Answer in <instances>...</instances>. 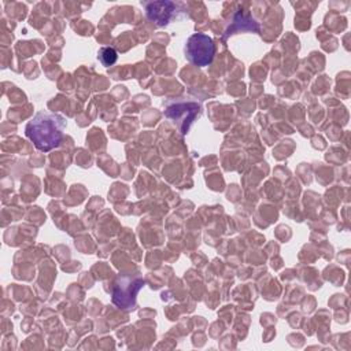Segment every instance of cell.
Masks as SVG:
<instances>
[{
  "mask_svg": "<svg viewBox=\"0 0 351 351\" xmlns=\"http://www.w3.org/2000/svg\"><path fill=\"white\" fill-rule=\"evenodd\" d=\"M66 129V119L60 114L38 111L26 125L25 134L41 152L56 148Z\"/></svg>",
  "mask_w": 351,
  "mask_h": 351,
  "instance_id": "obj_1",
  "label": "cell"
},
{
  "mask_svg": "<svg viewBox=\"0 0 351 351\" xmlns=\"http://www.w3.org/2000/svg\"><path fill=\"white\" fill-rule=\"evenodd\" d=\"M185 58L197 67L208 66L215 55V44L208 34L195 33L185 44Z\"/></svg>",
  "mask_w": 351,
  "mask_h": 351,
  "instance_id": "obj_2",
  "label": "cell"
},
{
  "mask_svg": "<svg viewBox=\"0 0 351 351\" xmlns=\"http://www.w3.org/2000/svg\"><path fill=\"white\" fill-rule=\"evenodd\" d=\"M143 285V278L119 277L112 288V303L119 308H133L136 306V296Z\"/></svg>",
  "mask_w": 351,
  "mask_h": 351,
  "instance_id": "obj_3",
  "label": "cell"
},
{
  "mask_svg": "<svg viewBox=\"0 0 351 351\" xmlns=\"http://www.w3.org/2000/svg\"><path fill=\"white\" fill-rule=\"evenodd\" d=\"M199 112H200V104L193 103V101L174 103L173 106H170L165 110V115L169 119L180 123L178 126H180V130L182 134L188 133L191 123L193 122L195 117Z\"/></svg>",
  "mask_w": 351,
  "mask_h": 351,
  "instance_id": "obj_4",
  "label": "cell"
},
{
  "mask_svg": "<svg viewBox=\"0 0 351 351\" xmlns=\"http://www.w3.org/2000/svg\"><path fill=\"white\" fill-rule=\"evenodd\" d=\"M144 5H145L147 18L156 26H166L174 18H178L177 16L178 12H182V11H178L180 4L173 1H166V0L151 1V3H145Z\"/></svg>",
  "mask_w": 351,
  "mask_h": 351,
  "instance_id": "obj_5",
  "label": "cell"
},
{
  "mask_svg": "<svg viewBox=\"0 0 351 351\" xmlns=\"http://www.w3.org/2000/svg\"><path fill=\"white\" fill-rule=\"evenodd\" d=\"M97 59L103 63V66L108 67V66H111V64H114L117 62L118 53H117V51L112 47H103V48L99 49Z\"/></svg>",
  "mask_w": 351,
  "mask_h": 351,
  "instance_id": "obj_6",
  "label": "cell"
}]
</instances>
